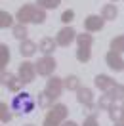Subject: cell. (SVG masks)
Instances as JSON below:
<instances>
[{
    "label": "cell",
    "instance_id": "1",
    "mask_svg": "<svg viewBox=\"0 0 124 126\" xmlns=\"http://www.w3.org/2000/svg\"><path fill=\"white\" fill-rule=\"evenodd\" d=\"M16 19L19 23H44L46 21V12L40 8V6H34V4H23L21 8L17 10L16 14Z\"/></svg>",
    "mask_w": 124,
    "mask_h": 126
},
{
    "label": "cell",
    "instance_id": "2",
    "mask_svg": "<svg viewBox=\"0 0 124 126\" xmlns=\"http://www.w3.org/2000/svg\"><path fill=\"white\" fill-rule=\"evenodd\" d=\"M67 105L63 103H55L54 107H50L46 118H44V124L42 126H61L67 120Z\"/></svg>",
    "mask_w": 124,
    "mask_h": 126
},
{
    "label": "cell",
    "instance_id": "3",
    "mask_svg": "<svg viewBox=\"0 0 124 126\" xmlns=\"http://www.w3.org/2000/svg\"><path fill=\"white\" fill-rule=\"evenodd\" d=\"M34 105H36V101L32 99V95L23 92V94H17L16 97H14L12 109L17 111V113H21V115H29V113L34 111Z\"/></svg>",
    "mask_w": 124,
    "mask_h": 126
},
{
    "label": "cell",
    "instance_id": "4",
    "mask_svg": "<svg viewBox=\"0 0 124 126\" xmlns=\"http://www.w3.org/2000/svg\"><path fill=\"white\" fill-rule=\"evenodd\" d=\"M36 63H31V61H23L17 69V77L23 80V84H31L34 77H36Z\"/></svg>",
    "mask_w": 124,
    "mask_h": 126
},
{
    "label": "cell",
    "instance_id": "5",
    "mask_svg": "<svg viewBox=\"0 0 124 126\" xmlns=\"http://www.w3.org/2000/svg\"><path fill=\"white\" fill-rule=\"evenodd\" d=\"M55 67H57V63H55V59L52 55H44V57H40L36 61V73L40 77H52Z\"/></svg>",
    "mask_w": 124,
    "mask_h": 126
},
{
    "label": "cell",
    "instance_id": "6",
    "mask_svg": "<svg viewBox=\"0 0 124 126\" xmlns=\"http://www.w3.org/2000/svg\"><path fill=\"white\" fill-rule=\"evenodd\" d=\"M63 88H65V80L59 79V77H50L46 82V88H44V92H46L48 95H52L54 99H57L59 95H61Z\"/></svg>",
    "mask_w": 124,
    "mask_h": 126
},
{
    "label": "cell",
    "instance_id": "7",
    "mask_svg": "<svg viewBox=\"0 0 124 126\" xmlns=\"http://www.w3.org/2000/svg\"><path fill=\"white\" fill-rule=\"evenodd\" d=\"M73 40H77V31L73 27H63L61 31L57 32V36H55L57 46H63V48H67Z\"/></svg>",
    "mask_w": 124,
    "mask_h": 126
},
{
    "label": "cell",
    "instance_id": "8",
    "mask_svg": "<svg viewBox=\"0 0 124 126\" xmlns=\"http://www.w3.org/2000/svg\"><path fill=\"white\" fill-rule=\"evenodd\" d=\"M105 61H107L109 69H113L115 73H120V71L124 69V59H122V54H118V52H115V50L107 52V55H105Z\"/></svg>",
    "mask_w": 124,
    "mask_h": 126
},
{
    "label": "cell",
    "instance_id": "9",
    "mask_svg": "<svg viewBox=\"0 0 124 126\" xmlns=\"http://www.w3.org/2000/svg\"><path fill=\"white\" fill-rule=\"evenodd\" d=\"M2 84L8 86V90H12V92H19L23 88V80L16 75H10V73L6 75V71H2Z\"/></svg>",
    "mask_w": 124,
    "mask_h": 126
},
{
    "label": "cell",
    "instance_id": "10",
    "mask_svg": "<svg viewBox=\"0 0 124 126\" xmlns=\"http://www.w3.org/2000/svg\"><path fill=\"white\" fill-rule=\"evenodd\" d=\"M103 25H105V19L103 17H99V16H88L84 19V29H86V32H95V31H101L103 29Z\"/></svg>",
    "mask_w": 124,
    "mask_h": 126
},
{
    "label": "cell",
    "instance_id": "11",
    "mask_svg": "<svg viewBox=\"0 0 124 126\" xmlns=\"http://www.w3.org/2000/svg\"><path fill=\"white\" fill-rule=\"evenodd\" d=\"M93 82H95V86L99 88V90H103V92H109V90L115 88V84H116L109 75H97V77L93 79Z\"/></svg>",
    "mask_w": 124,
    "mask_h": 126
},
{
    "label": "cell",
    "instance_id": "12",
    "mask_svg": "<svg viewBox=\"0 0 124 126\" xmlns=\"http://www.w3.org/2000/svg\"><path fill=\"white\" fill-rule=\"evenodd\" d=\"M77 101L82 103V105H86V107L93 105V92L90 88H80L77 92Z\"/></svg>",
    "mask_w": 124,
    "mask_h": 126
},
{
    "label": "cell",
    "instance_id": "13",
    "mask_svg": "<svg viewBox=\"0 0 124 126\" xmlns=\"http://www.w3.org/2000/svg\"><path fill=\"white\" fill-rule=\"evenodd\" d=\"M55 48H57V42H55L54 38H42L38 42V52H42L44 55H52L55 52Z\"/></svg>",
    "mask_w": 124,
    "mask_h": 126
},
{
    "label": "cell",
    "instance_id": "14",
    "mask_svg": "<svg viewBox=\"0 0 124 126\" xmlns=\"http://www.w3.org/2000/svg\"><path fill=\"white\" fill-rule=\"evenodd\" d=\"M36 50H38V46L32 42V40H23L21 44H19V54L23 55V57H31V55L36 54Z\"/></svg>",
    "mask_w": 124,
    "mask_h": 126
},
{
    "label": "cell",
    "instance_id": "15",
    "mask_svg": "<svg viewBox=\"0 0 124 126\" xmlns=\"http://www.w3.org/2000/svg\"><path fill=\"white\" fill-rule=\"evenodd\" d=\"M116 16H118V10H116L115 4H105V6L101 8V17H103L105 21H115Z\"/></svg>",
    "mask_w": 124,
    "mask_h": 126
},
{
    "label": "cell",
    "instance_id": "16",
    "mask_svg": "<svg viewBox=\"0 0 124 126\" xmlns=\"http://www.w3.org/2000/svg\"><path fill=\"white\" fill-rule=\"evenodd\" d=\"M77 42H78V48H92L93 36L90 32H82V34H77Z\"/></svg>",
    "mask_w": 124,
    "mask_h": 126
},
{
    "label": "cell",
    "instance_id": "17",
    "mask_svg": "<svg viewBox=\"0 0 124 126\" xmlns=\"http://www.w3.org/2000/svg\"><path fill=\"white\" fill-rule=\"evenodd\" d=\"M65 80V88H67V90H75V92H78V90H80V79H78L77 75H69V77H67V79H63Z\"/></svg>",
    "mask_w": 124,
    "mask_h": 126
},
{
    "label": "cell",
    "instance_id": "18",
    "mask_svg": "<svg viewBox=\"0 0 124 126\" xmlns=\"http://www.w3.org/2000/svg\"><path fill=\"white\" fill-rule=\"evenodd\" d=\"M36 101H38V107H42V109H50V107H54V105H52V103H54V97L48 95L46 92H40Z\"/></svg>",
    "mask_w": 124,
    "mask_h": 126
},
{
    "label": "cell",
    "instance_id": "19",
    "mask_svg": "<svg viewBox=\"0 0 124 126\" xmlns=\"http://www.w3.org/2000/svg\"><path fill=\"white\" fill-rule=\"evenodd\" d=\"M27 34H29V32H27V25L17 23L16 27H14V36H16L17 40H21V42H23V40H27Z\"/></svg>",
    "mask_w": 124,
    "mask_h": 126
},
{
    "label": "cell",
    "instance_id": "20",
    "mask_svg": "<svg viewBox=\"0 0 124 126\" xmlns=\"http://www.w3.org/2000/svg\"><path fill=\"white\" fill-rule=\"evenodd\" d=\"M97 105H99L101 109H111L113 105H115V97L113 95H109V94H105V95H99V101H97Z\"/></svg>",
    "mask_w": 124,
    "mask_h": 126
},
{
    "label": "cell",
    "instance_id": "21",
    "mask_svg": "<svg viewBox=\"0 0 124 126\" xmlns=\"http://www.w3.org/2000/svg\"><path fill=\"white\" fill-rule=\"evenodd\" d=\"M10 61V48L6 44H2L0 46V67H2V71L6 69V65Z\"/></svg>",
    "mask_w": 124,
    "mask_h": 126
},
{
    "label": "cell",
    "instance_id": "22",
    "mask_svg": "<svg viewBox=\"0 0 124 126\" xmlns=\"http://www.w3.org/2000/svg\"><path fill=\"white\" fill-rule=\"evenodd\" d=\"M90 57H92V50L90 48H78L77 50V59L80 63H88Z\"/></svg>",
    "mask_w": 124,
    "mask_h": 126
},
{
    "label": "cell",
    "instance_id": "23",
    "mask_svg": "<svg viewBox=\"0 0 124 126\" xmlns=\"http://www.w3.org/2000/svg\"><path fill=\"white\" fill-rule=\"evenodd\" d=\"M111 50H115V52H118V54L124 52V34L115 36V38L111 40Z\"/></svg>",
    "mask_w": 124,
    "mask_h": 126
},
{
    "label": "cell",
    "instance_id": "24",
    "mask_svg": "<svg viewBox=\"0 0 124 126\" xmlns=\"http://www.w3.org/2000/svg\"><path fill=\"white\" fill-rule=\"evenodd\" d=\"M0 120H2V124H8L12 120V113H10V107L6 103H0Z\"/></svg>",
    "mask_w": 124,
    "mask_h": 126
},
{
    "label": "cell",
    "instance_id": "25",
    "mask_svg": "<svg viewBox=\"0 0 124 126\" xmlns=\"http://www.w3.org/2000/svg\"><path fill=\"white\" fill-rule=\"evenodd\" d=\"M12 25H14V17L10 16L8 12L2 10V12H0V27H2V29H8Z\"/></svg>",
    "mask_w": 124,
    "mask_h": 126
},
{
    "label": "cell",
    "instance_id": "26",
    "mask_svg": "<svg viewBox=\"0 0 124 126\" xmlns=\"http://www.w3.org/2000/svg\"><path fill=\"white\" fill-rule=\"evenodd\" d=\"M36 4H38L42 10H55L61 4V0H36Z\"/></svg>",
    "mask_w": 124,
    "mask_h": 126
},
{
    "label": "cell",
    "instance_id": "27",
    "mask_svg": "<svg viewBox=\"0 0 124 126\" xmlns=\"http://www.w3.org/2000/svg\"><path fill=\"white\" fill-rule=\"evenodd\" d=\"M107 94L113 95L115 101H116V99H124V86H122V84H115V88H111Z\"/></svg>",
    "mask_w": 124,
    "mask_h": 126
},
{
    "label": "cell",
    "instance_id": "28",
    "mask_svg": "<svg viewBox=\"0 0 124 126\" xmlns=\"http://www.w3.org/2000/svg\"><path fill=\"white\" fill-rule=\"evenodd\" d=\"M109 118H111L113 122H118V120L122 118V109H120V107H115V105H113V107L109 109Z\"/></svg>",
    "mask_w": 124,
    "mask_h": 126
},
{
    "label": "cell",
    "instance_id": "29",
    "mask_svg": "<svg viewBox=\"0 0 124 126\" xmlns=\"http://www.w3.org/2000/svg\"><path fill=\"white\" fill-rule=\"evenodd\" d=\"M73 19H75V12H73V10H65V12L61 14V21L65 25H69Z\"/></svg>",
    "mask_w": 124,
    "mask_h": 126
},
{
    "label": "cell",
    "instance_id": "30",
    "mask_svg": "<svg viewBox=\"0 0 124 126\" xmlns=\"http://www.w3.org/2000/svg\"><path fill=\"white\" fill-rule=\"evenodd\" d=\"M82 126H99V122H97V118H95V117L90 115V117L84 120V124H82Z\"/></svg>",
    "mask_w": 124,
    "mask_h": 126
},
{
    "label": "cell",
    "instance_id": "31",
    "mask_svg": "<svg viewBox=\"0 0 124 126\" xmlns=\"http://www.w3.org/2000/svg\"><path fill=\"white\" fill-rule=\"evenodd\" d=\"M61 126H78V124L75 122V120H65V122H63Z\"/></svg>",
    "mask_w": 124,
    "mask_h": 126
},
{
    "label": "cell",
    "instance_id": "32",
    "mask_svg": "<svg viewBox=\"0 0 124 126\" xmlns=\"http://www.w3.org/2000/svg\"><path fill=\"white\" fill-rule=\"evenodd\" d=\"M115 126H124V118H122V120H118V122H115Z\"/></svg>",
    "mask_w": 124,
    "mask_h": 126
},
{
    "label": "cell",
    "instance_id": "33",
    "mask_svg": "<svg viewBox=\"0 0 124 126\" xmlns=\"http://www.w3.org/2000/svg\"><path fill=\"white\" fill-rule=\"evenodd\" d=\"M120 109H122V118H124V103H122V107H120ZM122 118H120V120H122Z\"/></svg>",
    "mask_w": 124,
    "mask_h": 126
},
{
    "label": "cell",
    "instance_id": "34",
    "mask_svg": "<svg viewBox=\"0 0 124 126\" xmlns=\"http://www.w3.org/2000/svg\"><path fill=\"white\" fill-rule=\"evenodd\" d=\"M25 126H34V124H25Z\"/></svg>",
    "mask_w": 124,
    "mask_h": 126
},
{
    "label": "cell",
    "instance_id": "35",
    "mask_svg": "<svg viewBox=\"0 0 124 126\" xmlns=\"http://www.w3.org/2000/svg\"><path fill=\"white\" fill-rule=\"evenodd\" d=\"M111 2H116V0H111Z\"/></svg>",
    "mask_w": 124,
    "mask_h": 126
}]
</instances>
